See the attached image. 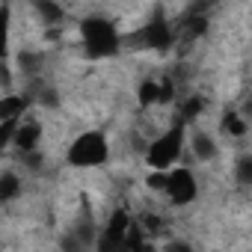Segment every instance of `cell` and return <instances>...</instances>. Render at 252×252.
I'll list each match as a JSON object with an SVG mask.
<instances>
[{"label":"cell","instance_id":"cell-14","mask_svg":"<svg viewBox=\"0 0 252 252\" xmlns=\"http://www.w3.org/2000/svg\"><path fill=\"white\" fill-rule=\"evenodd\" d=\"M33 3H36V12H39L48 24H60V21H63V9L54 3V0H33Z\"/></svg>","mask_w":252,"mask_h":252},{"label":"cell","instance_id":"cell-9","mask_svg":"<svg viewBox=\"0 0 252 252\" xmlns=\"http://www.w3.org/2000/svg\"><path fill=\"white\" fill-rule=\"evenodd\" d=\"M190 152H193L196 160H214L220 149H217V140L208 131H196V134H190Z\"/></svg>","mask_w":252,"mask_h":252},{"label":"cell","instance_id":"cell-6","mask_svg":"<svg viewBox=\"0 0 252 252\" xmlns=\"http://www.w3.org/2000/svg\"><path fill=\"white\" fill-rule=\"evenodd\" d=\"M131 225H134V217L125 211V208H116V211L110 214L107 225H104V237H101L98 246H101V249H119V246H125Z\"/></svg>","mask_w":252,"mask_h":252},{"label":"cell","instance_id":"cell-3","mask_svg":"<svg viewBox=\"0 0 252 252\" xmlns=\"http://www.w3.org/2000/svg\"><path fill=\"white\" fill-rule=\"evenodd\" d=\"M65 160L74 169H98L110 160V143L101 131H83L68 143Z\"/></svg>","mask_w":252,"mask_h":252},{"label":"cell","instance_id":"cell-12","mask_svg":"<svg viewBox=\"0 0 252 252\" xmlns=\"http://www.w3.org/2000/svg\"><path fill=\"white\" fill-rule=\"evenodd\" d=\"M18 193H21V181H18V175L3 172V178H0V202L9 205L12 199H18Z\"/></svg>","mask_w":252,"mask_h":252},{"label":"cell","instance_id":"cell-11","mask_svg":"<svg viewBox=\"0 0 252 252\" xmlns=\"http://www.w3.org/2000/svg\"><path fill=\"white\" fill-rule=\"evenodd\" d=\"M137 101H140L143 107H160V80L146 77V80L140 83V89H137Z\"/></svg>","mask_w":252,"mask_h":252},{"label":"cell","instance_id":"cell-5","mask_svg":"<svg viewBox=\"0 0 252 252\" xmlns=\"http://www.w3.org/2000/svg\"><path fill=\"white\" fill-rule=\"evenodd\" d=\"M163 196H166L175 208L193 205L196 196H199V181H196L193 169H187V166H172V169H169V181H166Z\"/></svg>","mask_w":252,"mask_h":252},{"label":"cell","instance_id":"cell-13","mask_svg":"<svg viewBox=\"0 0 252 252\" xmlns=\"http://www.w3.org/2000/svg\"><path fill=\"white\" fill-rule=\"evenodd\" d=\"M234 181L243 187H252V155H240L234 160Z\"/></svg>","mask_w":252,"mask_h":252},{"label":"cell","instance_id":"cell-17","mask_svg":"<svg viewBox=\"0 0 252 252\" xmlns=\"http://www.w3.org/2000/svg\"><path fill=\"white\" fill-rule=\"evenodd\" d=\"M246 116H252V101H249V104H246Z\"/></svg>","mask_w":252,"mask_h":252},{"label":"cell","instance_id":"cell-8","mask_svg":"<svg viewBox=\"0 0 252 252\" xmlns=\"http://www.w3.org/2000/svg\"><path fill=\"white\" fill-rule=\"evenodd\" d=\"M33 104V95H24V92H6L0 98V119H15V116H24V110Z\"/></svg>","mask_w":252,"mask_h":252},{"label":"cell","instance_id":"cell-4","mask_svg":"<svg viewBox=\"0 0 252 252\" xmlns=\"http://www.w3.org/2000/svg\"><path fill=\"white\" fill-rule=\"evenodd\" d=\"M131 45H137V48H146V51H169L172 45H175V30L169 27V21L163 18V15H155V18H149L134 36H131Z\"/></svg>","mask_w":252,"mask_h":252},{"label":"cell","instance_id":"cell-1","mask_svg":"<svg viewBox=\"0 0 252 252\" xmlns=\"http://www.w3.org/2000/svg\"><path fill=\"white\" fill-rule=\"evenodd\" d=\"M80 45L86 51L89 60H107L116 57L122 48V36L116 30V24L104 15H86L80 21Z\"/></svg>","mask_w":252,"mask_h":252},{"label":"cell","instance_id":"cell-15","mask_svg":"<svg viewBox=\"0 0 252 252\" xmlns=\"http://www.w3.org/2000/svg\"><path fill=\"white\" fill-rule=\"evenodd\" d=\"M202 107H205V101H202L199 95H190L187 101H181V116H178V119H184V122H196V119L202 116Z\"/></svg>","mask_w":252,"mask_h":252},{"label":"cell","instance_id":"cell-7","mask_svg":"<svg viewBox=\"0 0 252 252\" xmlns=\"http://www.w3.org/2000/svg\"><path fill=\"white\" fill-rule=\"evenodd\" d=\"M39 143H42V128H39L36 122H21V128H18L15 140H12V146L21 155H27V152H36Z\"/></svg>","mask_w":252,"mask_h":252},{"label":"cell","instance_id":"cell-2","mask_svg":"<svg viewBox=\"0 0 252 252\" xmlns=\"http://www.w3.org/2000/svg\"><path fill=\"white\" fill-rule=\"evenodd\" d=\"M184 146H187V122L178 119L149 143V149H146L149 169H172V166H178V160L184 155Z\"/></svg>","mask_w":252,"mask_h":252},{"label":"cell","instance_id":"cell-16","mask_svg":"<svg viewBox=\"0 0 252 252\" xmlns=\"http://www.w3.org/2000/svg\"><path fill=\"white\" fill-rule=\"evenodd\" d=\"M175 101V83L166 77V80H160V107H169Z\"/></svg>","mask_w":252,"mask_h":252},{"label":"cell","instance_id":"cell-10","mask_svg":"<svg viewBox=\"0 0 252 252\" xmlns=\"http://www.w3.org/2000/svg\"><path fill=\"white\" fill-rule=\"evenodd\" d=\"M220 134H225V137H231V140L246 137V134H249L246 116H243V113H237V110H228V113L222 116V122H220Z\"/></svg>","mask_w":252,"mask_h":252}]
</instances>
